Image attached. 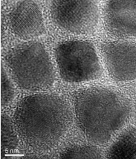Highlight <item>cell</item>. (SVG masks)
<instances>
[{
    "instance_id": "6da1fadb",
    "label": "cell",
    "mask_w": 136,
    "mask_h": 159,
    "mask_svg": "<svg viewBox=\"0 0 136 159\" xmlns=\"http://www.w3.org/2000/svg\"><path fill=\"white\" fill-rule=\"evenodd\" d=\"M14 120L25 143L41 152L58 146L73 123L70 105L55 94H36L22 98L15 110Z\"/></svg>"
},
{
    "instance_id": "7a4b0ae2",
    "label": "cell",
    "mask_w": 136,
    "mask_h": 159,
    "mask_svg": "<svg viewBox=\"0 0 136 159\" xmlns=\"http://www.w3.org/2000/svg\"><path fill=\"white\" fill-rule=\"evenodd\" d=\"M78 125L90 141L105 144L131 118L132 103L128 97L111 88H84L75 97Z\"/></svg>"
},
{
    "instance_id": "3957f363",
    "label": "cell",
    "mask_w": 136,
    "mask_h": 159,
    "mask_svg": "<svg viewBox=\"0 0 136 159\" xmlns=\"http://www.w3.org/2000/svg\"><path fill=\"white\" fill-rule=\"evenodd\" d=\"M5 59L15 81L23 90H45L54 83V67L42 43L20 44L8 52Z\"/></svg>"
},
{
    "instance_id": "277c9868",
    "label": "cell",
    "mask_w": 136,
    "mask_h": 159,
    "mask_svg": "<svg viewBox=\"0 0 136 159\" xmlns=\"http://www.w3.org/2000/svg\"><path fill=\"white\" fill-rule=\"evenodd\" d=\"M59 74L65 81L80 83L101 77L103 70L96 48L89 41L69 40L55 50Z\"/></svg>"
},
{
    "instance_id": "5b68a950",
    "label": "cell",
    "mask_w": 136,
    "mask_h": 159,
    "mask_svg": "<svg viewBox=\"0 0 136 159\" xmlns=\"http://www.w3.org/2000/svg\"><path fill=\"white\" fill-rule=\"evenodd\" d=\"M50 14L59 28L76 34L92 33L100 17L97 2L90 0H55Z\"/></svg>"
},
{
    "instance_id": "8992f818",
    "label": "cell",
    "mask_w": 136,
    "mask_h": 159,
    "mask_svg": "<svg viewBox=\"0 0 136 159\" xmlns=\"http://www.w3.org/2000/svg\"><path fill=\"white\" fill-rule=\"evenodd\" d=\"M135 43L128 41H109L102 46V53L109 75L120 82L136 77Z\"/></svg>"
},
{
    "instance_id": "52a82bcc",
    "label": "cell",
    "mask_w": 136,
    "mask_h": 159,
    "mask_svg": "<svg viewBox=\"0 0 136 159\" xmlns=\"http://www.w3.org/2000/svg\"><path fill=\"white\" fill-rule=\"evenodd\" d=\"M8 22L12 33L21 39H33L46 33L42 11L33 1L17 2L9 13Z\"/></svg>"
},
{
    "instance_id": "ba28073f",
    "label": "cell",
    "mask_w": 136,
    "mask_h": 159,
    "mask_svg": "<svg viewBox=\"0 0 136 159\" xmlns=\"http://www.w3.org/2000/svg\"><path fill=\"white\" fill-rule=\"evenodd\" d=\"M134 0H110L104 8V25L109 33L115 37L135 36L136 19Z\"/></svg>"
},
{
    "instance_id": "9c48e42d",
    "label": "cell",
    "mask_w": 136,
    "mask_h": 159,
    "mask_svg": "<svg viewBox=\"0 0 136 159\" xmlns=\"http://www.w3.org/2000/svg\"><path fill=\"white\" fill-rule=\"evenodd\" d=\"M108 158H135V128H130L120 134L110 145Z\"/></svg>"
},
{
    "instance_id": "30bf717a",
    "label": "cell",
    "mask_w": 136,
    "mask_h": 159,
    "mask_svg": "<svg viewBox=\"0 0 136 159\" xmlns=\"http://www.w3.org/2000/svg\"><path fill=\"white\" fill-rule=\"evenodd\" d=\"M18 146V138L13 123L6 114L2 115V156L3 157L15 152Z\"/></svg>"
},
{
    "instance_id": "8fae6325",
    "label": "cell",
    "mask_w": 136,
    "mask_h": 159,
    "mask_svg": "<svg viewBox=\"0 0 136 159\" xmlns=\"http://www.w3.org/2000/svg\"><path fill=\"white\" fill-rule=\"evenodd\" d=\"M61 158H102L99 149L93 146L78 145L68 148L60 154Z\"/></svg>"
},
{
    "instance_id": "7c38bea8",
    "label": "cell",
    "mask_w": 136,
    "mask_h": 159,
    "mask_svg": "<svg viewBox=\"0 0 136 159\" xmlns=\"http://www.w3.org/2000/svg\"><path fill=\"white\" fill-rule=\"evenodd\" d=\"M1 72V101L2 106L5 107L8 106L14 99L15 89L2 66Z\"/></svg>"
}]
</instances>
